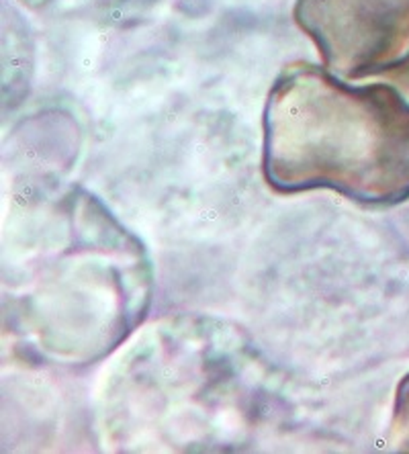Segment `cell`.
<instances>
[{"label": "cell", "mask_w": 409, "mask_h": 454, "mask_svg": "<svg viewBox=\"0 0 409 454\" xmlns=\"http://www.w3.org/2000/svg\"><path fill=\"white\" fill-rule=\"evenodd\" d=\"M266 183L277 192L336 191L368 205L409 199V103L389 82L350 86L295 62L264 106Z\"/></svg>", "instance_id": "cell-1"}, {"label": "cell", "mask_w": 409, "mask_h": 454, "mask_svg": "<svg viewBox=\"0 0 409 454\" xmlns=\"http://www.w3.org/2000/svg\"><path fill=\"white\" fill-rule=\"evenodd\" d=\"M293 17L342 80L381 76L409 56V0H297Z\"/></svg>", "instance_id": "cell-2"}, {"label": "cell", "mask_w": 409, "mask_h": 454, "mask_svg": "<svg viewBox=\"0 0 409 454\" xmlns=\"http://www.w3.org/2000/svg\"><path fill=\"white\" fill-rule=\"evenodd\" d=\"M391 442L397 450L409 452V375L401 380L397 387V395H395Z\"/></svg>", "instance_id": "cell-3"}, {"label": "cell", "mask_w": 409, "mask_h": 454, "mask_svg": "<svg viewBox=\"0 0 409 454\" xmlns=\"http://www.w3.org/2000/svg\"><path fill=\"white\" fill-rule=\"evenodd\" d=\"M381 78L391 86H395V89L399 90V95L409 103V56L404 59V62L395 66V68L387 70L385 74H381Z\"/></svg>", "instance_id": "cell-4"}]
</instances>
